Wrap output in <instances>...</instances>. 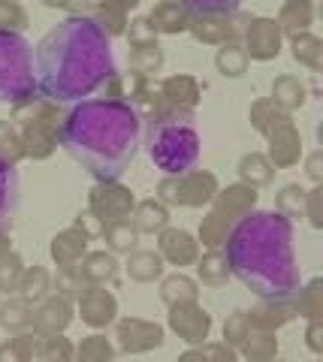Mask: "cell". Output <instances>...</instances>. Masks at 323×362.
Wrapping results in <instances>:
<instances>
[{
  "label": "cell",
  "instance_id": "obj_17",
  "mask_svg": "<svg viewBox=\"0 0 323 362\" xmlns=\"http://www.w3.org/2000/svg\"><path fill=\"white\" fill-rule=\"evenodd\" d=\"M266 139V157L275 169H290L303 160V136H299L296 124H281L272 133L263 136Z\"/></svg>",
  "mask_w": 323,
  "mask_h": 362
},
{
  "label": "cell",
  "instance_id": "obj_11",
  "mask_svg": "<svg viewBox=\"0 0 323 362\" xmlns=\"http://www.w3.org/2000/svg\"><path fill=\"white\" fill-rule=\"evenodd\" d=\"M73 305L76 314L82 317V323L91 326V329H106L118 317V299L112 290H106V284H82Z\"/></svg>",
  "mask_w": 323,
  "mask_h": 362
},
{
  "label": "cell",
  "instance_id": "obj_28",
  "mask_svg": "<svg viewBox=\"0 0 323 362\" xmlns=\"http://www.w3.org/2000/svg\"><path fill=\"white\" fill-rule=\"evenodd\" d=\"M290 40V54L299 66H305L311 73H323V40L317 33L303 30V33H293Z\"/></svg>",
  "mask_w": 323,
  "mask_h": 362
},
{
  "label": "cell",
  "instance_id": "obj_24",
  "mask_svg": "<svg viewBox=\"0 0 323 362\" xmlns=\"http://www.w3.org/2000/svg\"><path fill=\"white\" fill-rule=\"evenodd\" d=\"M127 221L136 226L139 235H142V233L158 235L163 226H170V206H163L158 197H151V199H136V206H133V211H130Z\"/></svg>",
  "mask_w": 323,
  "mask_h": 362
},
{
  "label": "cell",
  "instance_id": "obj_5",
  "mask_svg": "<svg viewBox=\"0 0 323 362\" xmlns=\"http://www.w3.org/2000/svg\"><path fill=\"white\" fill-rule=\"evenodd\" d=\"M37 94L33 42L21 30H0V103L18 106Z\"/></svg>",
  "mask_w": 323,
  "mask_h": 362
},
{
  "label": "cell",
  "instance_id": "obj_54",
  "mask_svg": "<svg viewBox=\"0 0 323 362\" xmlns=\"http://www.w3.org/2000/svg\"><path fill=\"white\" fill-rule=\"evenodd\" d=\"M187 13H236L242 9V0H182Z\"/></svg>",
  "mask_w": 323,
  "mask_h": 362
},
{
  "label": "cell",
  "instance_id": "obj_51",
  "mask_svg": "<svg viewBox=\"0 0 323 362\" xmlns=\"http://www.w3.org/2000/svg\"><path fill=\"white\" fill-rule=\"evenodd\" d=\"M79 287H82V281H79V275H76L73 266H58V272L52 275V290L61 293V296H66V299H76Z\"/></svg>",
  "mask_w": 323,
  "mask_h": 362
},
{
  "label": "cell",
  "instance_id": "obj_41",
  "mask_svg": "<svg viewBox=\"0 0 323 362\" xmlns=\"http://www.w3.org/2000/svg\"><path fill=\"white\" fill-rule=\"evenodd\" d=\"M127 64H130V73L133 76H158L160 66H163V49H160V42L133 45Z\"/></svg>",
  "mask_w": 323,
  "mask_h": 362
},
{
  "label": "cell",
  "instance_id": "obj_39",
  "mask_svg": "<svg viewBox=\"0 0 323 362\" xmlns=\"http://www.w3.org/2000/svg\"><path fill=\"white\" fill-rule=\"evenodd\" d=\"M248 54H245L242 49V42H224V45H218V54H215V66H218V73L224 76V78H239L248 73Z\"/></svg>",
  "mask_w": 323,
  "mask_h": 362
},
{
  "label": "cell",
  "instance_id": "obj_46",
  "mask_svg": "<svg viewBox=\"0 0 323 362\" xmlns=\"http://www.w3.org/2000/svg\"><path fill=\"white\" fill-rule=\"evenodd\" d=\"M303 209H305V187L303 185H284L275 197V211L284 214L290 223H296L303 218Z\"/></svg>",
  "mask_w": 323,
  "mask_h": 362
},
{
  "label": "cell",
  "instance_id": "obj_44",
  "mask_svg": "<svg viewBox=\"0 0 323 362\" xmlns=\"http://www.w3.org/2000/svg\"><path fill=\"white\" fill-rule=\"evenodd\" d=\"M191 359H203V362H236L239 359V350L230 347L227 341H206L203 344H191V350L182 354V362H191Z\"/></svg>",
  "mask_w": 323,
  "mask_h": 362
},
{
  "label": "cell",
  "instance_id": "obj_26",
  "mask_svg": "<svg viewBox=\"0 0 323 362\" xmlns=\"http://www.w3.org/2000/svg\"><path fill=\"white\" fill-rule=\"evenodd\" d=\"M248 121L260 136H266V133H272L275 127H281V124H293V112L281 109L272 97H260V100H254L251 103Z\"/></svg>",
  "mask_w": 323,
  "mask_h": 362
},
{
  "label": "cell",
  "instance_id": "obj_12",
  "mask_svg": "<svg viewBox=\"0 0 323 362\" xmlns=\"http://www.w3.org/2000/svg\"><path fill=\"white\" fill-rule=\"evenodd\" d=\"M281 42H284V33L275 18L251 16L248 30H245V40H242V49L248 54V61H260V64L275 61L281 54Z\"/></svg>",
  "mask_w": 323,
  "mask_h": 362
},
{
  "label": "cell",
  "instance_id": "obj_56",
  "mask_svg": "<svg viewBox=\"0 0 323 362\" xmlns=\"http://www.w3.org/2000/svg\"><path fill=\"white\" fill-rule=\"evenodd\" d=\"M42 6L64 9V13H70V16H88L94 6V0H42Z\"/></svg>",
  "mask_w": 323,
  "mask_h": 362
},
{
  "label": "cell",
  "instance_id": "obj_10",
  "mask_svg": "<svg viewBox=\"0 0 323 362\" xmlns=\"http://www.w3.org/2000/svg\"><path fill=\"white\" fill-rule=\"evenodd\" d=\"M166 341V332L160 323L142 320V317H115V350L127 356L148 354Z\"/></svg>",
  "mask_w": 323,
  "mask_h": 362
},
{
  "label": "cell",
  "instance_id": "obj_43",
  "mask_svg": "<svg viewBox=\"0 0 323 362\" xmlns=\"http://www.w3.org/2000/svg\"><path fill=\"white\" fill-rule=\"evenodd\" d=\"M230 230H233V223L227 218H221L218 211H209V214H203V221H199L196 242H203L206 251H211V247H224Z\"/></svg>",
  "mask_w": 323,
  "mask_h": 362
},
{
  "label": "cell",
  "instance_id": "obj_29",
  "mask_svg": "<svg viewBox=\"0 0 323 362\" xmlns=\"http://www.w3.org/2000/svg\"><path fill=\"white\" fill-rule=\"evenodd\" d=\"M196 281L203 287H224L230 275V266H227V257H224V247H211L203 257H196Z\"/></svg>",
  "mask_w": 323,
  "mask_h": 362
},
{
  "label": "cell",
  "instance_id": "obj_38",
  "mask_svg": "<svg viewBox=\"0 0 323 362\" xmlns=\"http://www.w3.org/2000/svg\"><path fill=\"white\" fill-rule=\"evenodd\" d=\"M37 359V332H13V338H6L0 344V362H33Z\"/></svg>",
  "mask_w": 323,
  "mask_h": 362
},
{
  "label": "cell",
  "instance_id": "obj_18",
  "mask_svg": "<svg viewBox=\"0 0 323 362\" xmlns=\"http://www.w3.org/2000/svg\"><path fill=\"white\" fill-rule=\"evenodd\" d=\"M158 88H160L163 103L172 109L196 112L199 100H203V85H199V78L191 73H175V76L158 78Z\"/></svg>",
  "mask_w": 323,
  "mask_h": 362
},
{
  "label": "cell",
  "instance_id": "obj_59",
  "mask_svg": "<svg viewBox=\"0 0 323 362\" xmlns=\"http://www.w3.org/2000/svg\"><path fill=\"white\" fill-rule=\"evenodd\" d=\"M109 6H115V9H121V13H130V9H136L142 0H106Z\"/></svg>",
  "mask_w": 323,
  "mask_h": 362
},
{
  "label": "cell",
  "instance_id": "obj_21",
  "mask_svg": "<svg viewBox=\"0 0 323 362\" xmlns=\"http://www.w3.org/2000/svg\"><path fill=\"white\" fill-rule=\"evenodd\" d=\"M146 18L158 37H178V33H187V25H191V13L182 0H160Z\"/></svg>",
  "mask_w": 323,
  "mask_h": 362
},
{
  "label": "cell",
  "instance_id": "obj_2",
  "mask_svg": "<svg viewBox=\"0 0 323 362\" xmlns=\"http://www.w3.org/2000/svg\"><path fill=\"white\" fill-rule=\"evenodd\" d=\"M40 94L54 103H79L115 73L112 40L91 16H66L33 49Z\"/></svg>",
  "mask_w": 323,
  "mask_h": 362
},
{
  "label": "cell",
  "instance_id": "obj_40",
  "mask_svg": "<svg viewBox=\"0 0 323 362\" xmlns=\"http://www.w3.org/2000/svg\"><path fill=\"white\" fill-rule=\"evenodd\" d=\"M76 356V347L70 338H64V332H37V359L42 362H70Z\"/></svg>",
  "mask_w": 323,
  "mask_h": 362
},
{
  "label": "cell",
  "instance_id": "obj_57",
  "mask_svg": "<svg viewBox=\"0 0 323 362\" xmlns=\"http://www.w3.org/2000/svg\"><path fill=\"white\" fill-rule=\"evenodd\" d=\"M305 344L311 354H323V317H315V320H308V329H305Z\"/></svg>",
  "mask_w": 323,
  "mask_h": 362
},
{
  "label": "cell",
  "instance_id": "obj_36",
  "mask_svg": "<svg viewBox=\"0 0 323 362\" xmlns=\"http://www.w3.org/2000/svg\"><path fill=\"white\" fill-rule=\"evenodd\" d=\"M100 239L106 242V251L124 254V257H127L130 251H136V245H139V230L124 218V221L106 223V226H103V235H100Z\"/></svg>",
  "mask_w": 323,
  "mask_h": 362
},
{
  "label": "cell",
  "instance_id": "obj_47",
  "mask_svg": "<svg viewBox=\"0 0 323 362\" xmlns=\"http://www.w3.org/2000/svg\"><path fill=\"white\" fill-rule=\"evenodd\" d=\"M0 157L16 166L25 160V145H21L18 124L13 118H0Z\"/></svg>",
  "mask_w": 323,
  "mask_h": 362
},
{
  "label": "cell",
  "instance_id": "obj_50",
  "mask_svg": "<svg viewBox=\"0 0 323 362\" xmlns=\"http://www.w3.org/2000/svg\"><path fill=\"white\" fill-rule=\"evenodd\" d=\"M251 335V323H248V314L245 311H233L227 320H224V341L230 347H242V341Z\"/></svg>",
  "mask_w": 323,
  "mask_h": 362
},
{
  "label": "cell",
  "instance_id": "obj_19",
  "mask_svg": "<svg viewBox=\"0 0 323 362\" xmlns=\"http://www.w3.org/2000/svg\"><path fill=\"white\" fill-rule=\"evenodd\" d=\"M248 314L251 329H266V332H278L281 326H287L293 320V305L290 296H275V299H260V305H254Z\"/></svg>",
  "mask_w": 323,
  "mask_h": 362
},
{
  "label": "cell",
  "instance_id": "obj_34",
  "mask_svg": "<svg viewBox=\"0 0 323 362\" xmlns=\"http://www.w3.org/2000/svg\"><path fill=\"white\" fill-rule=\"evenodd\" d=\"M160 299H163L166 308H170V305H175V302L199 299V281H194L191 275H184V272L178 269L175 275L160 278Z\"/></svg>",
  "mask_w": 323,
  "mask_h": 362
},
{
  "label": "cell",
  "instance_id": "obj_7",
  "mask_svg": "<svg viewBox=\"0 0 323 362\" xmlns=\"http://www.w3.org/2000/svg\"><path fill=\"white\" fill-rule=\"evenodd\" d=\"M218 175L209 169H187L178 175H163L158 181V199L170 209H203L218 194Z\"/></svg>",
  "mask_w": 323,
  "mask_h": 362
},
{
  "label": "cell",
  "instance_id": "obj_52",
  "mask_svg": "<svg viewBox=\"0 0 323 362\" xmlns=\"http://www.w3.org/2000/svg\"><path fill=\"white\" fill-rule=\"evenodd\" d=\"M124 37H127V42H130V49H133V45H148V42H158V33H154V28L148 25V18H146V16L130 18V21H127Z\"/></svg>",
  "mask_w": 323,
  "mask_h": 362
},
{
  "label": "cell",
  "instance_id": "obj_58",
  "mask_svg": "<svg viewBox=\"0 0 323 362\" xmlns=\"http://www.w3.org/2000/svg\"><path fill=\"white\" fill-rule=\"evenodd\" d=\"M305 173H308V178L315 181V185H323V154L320 151H311L305 157Z\"/></svg>",
  "mask_w": 323,
  "mask_h": 362
},
{
  "label": "cell",
  "instance_id": "obj_16",
  "mask_svg": "<svg viewBox=\"0 0 323 362\" xmlns=\"http://www.w3.org/2000/svg\"><path fill=\"white\" fill-rule=\"evenodd\" d=\"M257 187L245 185V181H236V185H227V187H218V194L211 197V211H218L221 218H227L230 223H236L239 218H245L248 211L257 209Z\"/></svg>",
  "mask_w": 323,
  "mask_h": 362
},
{
  "label": "cell",
  "instance_id": "obj_27",
  "mask_svg": "<svg viewBox=\"0 0 323 362\" xmlns=\"http://www.w3.org/2000/svg\"><path fill=\"white\" fill-rule=\"evenodd\" d=\"M124 269H127L130 281H136V284H154V281L163 278L166 263L158 251H142V247H136V251L127 254Z\"/></svg>",
  "mask_w": 323,
  "mask_h": 362
},
{
  "label": "cell",
  "instance_id": "obj_6",
  "mask_svg": "<svg viewBox=\"0 0 323 362\" xmlns=\"http://www.w3.org/2000/svg\"><path fill=\"white\" fill-rule=\"evenodd\" d=\"M13 118L18 124L21 145H25L28 160H49L58 151V130H61V103H54L49 97H30L25 103L13 106Z\"/></svg>",
  "mask_w": 323,
  "mask_h": 362
},
{
  "label": "cell",
  "instance_id": "obj_13",
  "mask_svg": "<svg viewBox=\"0 0 323 362\" xmlns=\"http://www.w3.org/2000/svg\"><path fill=\"white\" fill-rule=\"evenodd\" d=\"M170 329L178 335V341L191 344H203L211 335V314L199 305V299L191 302H175L170 305Z\"/></svg>",
  "mask_w": 323,
  "mask_h": 362
},
{
  "label": "cell",
  "instance_id": "obj_37",
  "mask_svg": "<svg viewBox=\"0 0 323 362\" xmlns=\"http://www.w3.org/2000/svg\"><path fill=\"white\" fill-rule=\"evenodd\" d=\"M278 335L275 332H266V329H251V335L242 341L239 354L251 362H269L278 356Z\"/></svg>",
  "mask_w": 323,
  "mask_h": 362
},
{
  "label": "cell",
  "instance_id": "obj_32",
  "mask_svg": "<svg viewBox=\"0 0 323 362\" xmlns=\"http://www.w3.org/2000/svg\"><path fill=\"white\" fill-rule=\"evenodd\" d=\"M272 100L281 109L287 112H296V109H303L305 106V100H308V85L303 82V78H296L290 73H281L272 82Z\"/></svg>",
  "mask_w": 323,
  "mask_h": 362
},
{
  "label": "cell",
  "instance_id": "obj_20",
  "mask_svg": "<svg viewBox=\"0 0 323 362\" xmlns=\"http://www.w3.org/2000/svg\"><path fill=\"white\" fill-rule=\"evenodd\" d=\"M82 284H112L118 278V254L112 251H85V257L73 266Z\"/></svg>",
  "mask_w": 323,
  "mask_h": 362
},
{
  "label": "cell",
  "instance_id": "obj_9",
  "mask_svg": "<svg viewBox=\"0 0 323 362\" xmlns=\"http://www.w3.org/2000/svg\"><path fill=\"white\" fill-rule=\"evenodd\" d=\"M133 206H136V194L127 185H121V178L94 181L91 190H88V211H94L103 223L130 218Z\"/></svg>",
  "mask_w": 323,
  "mask_h": 362
},
{
  "label": "cell",
  "instance_id": "obj_23",
  "mask_svg": "<svg viewBox=\"0 0 323 362\" xmlns=\"http://www.w3.org/2000/svg\"><path fill=\"white\" fill-rule=\"evenodd\" d=\"M85 251H88V235L76 230V226L61 230L49 245V257L54 266H76L85 257Z\"/></svg>",
  "mask_w": 323,
  "mask_h": 362
},
{
  "label": "cell",
  "instance_id": "obj_49",
  "mask_svg": "<svg viewBox=\"0 0 323 362\" xmlns=\"http://www.w3.org/2000/svg\"><path fill=\"white\" fill-rule=\"evenodd\" d=\"M28 25H30V16L18 0H0V30H21L25 33Z\"/></svg>",
  "mask_w": 323,
  "mask_h": 362
},
{
  "label": "cell",
  "instance_id": "obj_25",
  "mask_svg": "<svg viewBox=\"0 0 323 362\" xmlns=\"http://www.w3.org/2000/svg\"><path fill=\"white\" fill-rule=\"evenodd\" d=\"M315 0H284L275 21L284 37H293V33H303L315 25Z\"/></svg>",
  "mask_w": 323,
  "mask_h": 362
},
{
  "label": "cell",
  "instance_id": "obj_35",
  "mask_svg": "<svg viewBox=\"0 0 323 362\" xmlns=\"http://www.w3.org/2000/svg\"><path fill=\"white\" fill-rule=\"evenodd\" d=\"M16 293L37 305L40 299H46L52 293V272L46 266H37V263L25 266V272H21V278H18V290Z\"/></svg>",
  "mask_w": 323,
  "mask_h": 362
},
{
  "label": "cell",
  "instance_id": "obj_1",
  "mask_svg": "<svg viewBox=\"0 0 323 362\" xmlns=\"http://www.w3.org/2000/svg\"><path fill=\"white\" fill-rule=\"evenodd\" d=\"M58 145L94 181H115L142 148V115L127 100L85 97L64 112Z\"/></svg>",
  "mask_w": 323,
  "mask_h": 362
},
{
  "label": "cell",
  "instance_id": "obj_3",
  "mask_svg": "<svg viewBox=\"0 0 323 362\" xmlns=\"http://www.w3.org/2000/svg\"><path fill=\"white\" fill-rule=\"evenodd\" d=\"M230 275L239 278L254 296H293L303 272L293 251V223L278 211L254 209L233 223L224 242Z\"/></svg>",
  "mask_w": 323,
  "mask_h": 362
},
{
  "label": "cell",
  "instance_id": "obj_8",
  "mask_svg": "<svg viewBox=\"0 0 323 362\" xmlns=\"http://www.w3.org/2000/svg\"><path fill=\"white\" fill-rule=\"evenodd\" d=\"M251 16L236 9V13H191L187 33L203 45H224V42H242L248 30Z\"/></svg>",
  "mask_w": 323,
  "mask_h": 362
},
{
  "label": "cell",
  "instance_id": "obj_55",
  "mask_svg": "<svg viewBox=\"0 0 323 362\" xmlns=\"http://www.w3.org/2000/svg\"><path fill=\"white\" fill-rule=\"evenodd\" d=\"M73 226L88 235V242H94V239H100V235H103V226H106V223L100 221L94 211H88V209H85V211H79V214L73 218Z\"/></svg>",
  "mask_w": 323,
  "mask_h": 362
},
{
  "label": "cell",
  "instance_id": "obj_22",
  "mask_svg": "<svg viewBox=\"0 0 323 362\" xmlns=\"http://www.w3.org/2000/svg\"><path fill=\"white\" fill-rule=\"evenodd\" d=\"M18 211V169L0 157V233H13Z\"/></svg>",
  "mask_w": 323,
  "mask_h": 362
},
{
  "label": "cell",
  "instance_id": "obj_15",
  "mask_svg": "<svg viewBox=\"0 0 323 362\" xmlns=\"http://www.w3.org/2000/svg\"><path fill=\"white\" fill-rule=\"evenodd\" d=\"M158 254L163 257L166 266L187 269V266L196 263L199 242L187 230H178V226H163V230L158 233Z\"/></svg>",
  "mask_w": 323,
  "mask_h": 362
},
{
  "label": "cell",
  "instance_id": "obj_48",
  "mask_svg": "<svg viewBox=\"0 0 323 362\" xmlns=\"http://www.w3.org/2000/svg\"><path fill=\"white\" fill-rule=\"evenodd\" d=\"M21 272H25V259H21V254H16L13 247L0 254V293H6V296L16 293Z\"/></svg>",
  "mask_w": 323,
  "mask_h": 362
},
{
  "label": "cell",
  "instance_id": "obj_30",
  "mask_svg": "<svg viewBox=\"0 0 323 362\" xmlns=\"http://www.w3.org/2000/svg\"><path fill=\"white\" fill-rule=\"evenodd\" d=\"M30 320H33V302H28L25 296L18 293H9V296L0 302V326L4 332H25L30 329Z\"/></svg>",
  "mask_w": 323,
  "mask_h": 362
},
{
  "label": "cell",
  "instance_id": "obj_14",
  "mask_svg": "<svg viewBox=\"0 0 323 362\" xmlns=\"http://www.w3.org/2000/svg\"><path fill=\"white\" fill-rule=\"evenodd\" d=\"M76 317V305L73 299L61 296V293H49L46 299H40L33 305V320H30V329L46 335V332H64L66 326L73 323Z\"/></svg>",
  "mask_w": 323,
  "mask_h": 362
},
{
  "label": "cell",
  "instance_id": "obj_4",
  "mask_svg": "<svg viewBox=\"0 0 323 362\" xmlns=\"http://www.w3.org/2000/svg\"><path fill=\"white\" fill-rule=\"evenodd\" d=\"M142 148L148 160L163 175H178L194 169L203 154V136H199L194 112L163 106L158 115L142 121Z\"/></svg>",
  "mask_w": 323,
  "mask_h": 362
},
{
  "label": "cell",
  "instance_id": "obj_60",
  "mask_svg": "<svg viewBox=\"0 0 323 362\" xmlns=\"http://www.w3.org/2000/svg\"><path fill=\"white\" fill-rule=\"evenodd\" d=\"M9 247H13V235H9V233H0V254L9 251Z\"/></svg>",
  "mask_w": 323,
  "mask_h": 362
},
{
  "label": "cell",
  "instance_id": "obj_42",
  "mask_svg": "<svg viewBox=\"0 0 323 362\" xmlns=\"http://www.w3.org/2000/svg\"><path fill=\"white\" fill-rule=\"evenodd\" d=\"M91 16L97 25H100V30L106 33L109 40H115V37H124V30H127V13H121V9H115V6H109L106 0H100V4H94L91 6Z\"/></svg>",
  "mask_w": 323,
  "mask_h": 362
},
{
  "label": "cell",
  "instance_id": "obj_31",
  "mask_svg": "<svg viewBox=\"0 0 323 362\" xmlns=\"http://www.w3.org/2000/svg\"><path fill=\"white\" fill-rule=\"evenodd\" d=\"M293 314L303 317V320H315L323 317V278H311L305 284H299L290 296Z\"/></svg>",
  "mask_w": 323,
  "mask_h": 362
},
{
  "label": "cell",
  "instance_id": "obj_33",
  "mask_svg": "<svg viewBox=\"0 0 323 362\" xmlns=\"http://www.w3.org/2000/svg\"><path fill=\"white\" fill-rule=\"evenodd\" d=\"M236 173H239V181H245V185L266 187V185H272V178H275L278 169L269 163V157H266L263 151H251V154H245L239 160Z\"/></svg>",
  "mask_w": 323,
  "mask_h": 362
},
{
  "label": "cell",
  "instance_id": "obj_45",
  "mask_svg": "<svg viewBox=\"0 0 323 362\" xmlns=\"http://www.w3.org/2000/svg\"><path fill=\"white\" fill-rule=\"evenodd\" d=\"M118 354L112 338H106L103 332H94V335H85L82 344L76 347V356H79L82 362H109Z\"/></svg>",
  "mask_w": 323,
  "mask_h": 362
},
{
  "label": "cell",
  "instance_id": "obj_53",
  "mask_svg": "<svg viewBox=\"0 0 323 362\" xmlns=\"http://www.w3.org/2000/svg\"><path fill=\"white\" fill-rule=\"evenodd\" d=\"M303 218H308V223L315 226V230H323V185H315L311 190H305Z\"/></svg>",
  "mask_w": 323,
  "mask_h": 362
}]
</instances>
